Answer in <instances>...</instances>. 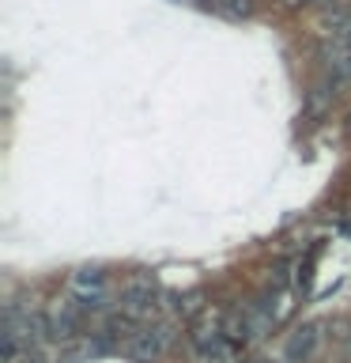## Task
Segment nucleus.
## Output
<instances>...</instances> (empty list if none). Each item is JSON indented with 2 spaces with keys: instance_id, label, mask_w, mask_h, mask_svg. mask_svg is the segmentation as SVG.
Wrapping results in <instances>:
<instances>
[{
  "instance_id": "1",
  "label": "nucleus",
  "mask_w": 351,
  "mask_h": 363,
  "mask_svg": "<svg viewBox=\"0 0 351 363\" xmlns=\"http://www.w3.org/2000/svg\"><path fill=\"white\" fill-rule=\"evenodd\" d=\"M166 348H170V329L166 325H144V329H136L132 340L125 345V356L136 359V363H159L166 356Z\"/></svg>"
},
{
  "instance_id": "2",
  "label": "nucleus",
  "mask_w": 351,
  "mask_h": 363,
  "mask_svg": "<svg viewBox=\"0 0 351 363\" xmlns=\"http://www.w3.org/2000/svg\"><path fill=\"white\" fill-rule=\"evenodd\" d=\"M87 314H91V311L76 299V295H72V299H61V306L50 314L53 337L64 340V345H68V340H79V333H84V325H87Z\"/></svg>"
},
{
  "instance_id": "3",
  "label": "nucleus",
  "mask_w": 351,
  "mask_h": 363,
  "mask_svg": "<svg viewBox=\"0 0 351 363\" xmlns=\"http://www.w3.org/2000/svg\"><path fill=\"white\" fill-rule=\"evenodd\" d=\"M159 306V288L151 277H136L129 280V288L121 291V311L132 314V318H151Z\"/></svg>"
},
{
  "instance_id": "4",
  "label": "nucleus",
  "mask_w": 351,
  "mask_h": 363,
  "mask_svg": "<svg viewBox=\"0 0 351 363\" xmlns=\"http://www.w3.org/2000/svg\"><path fill=\"white\" fill-rule=\"evenodd\" d=\"M72 295L91 314L102 311V306H106V272L102 269H79L72 277Z\"/></svg>"
},
{
  "instance_id": "5",
  "label": "nucleus",
  "mask_w": 351,
  "mask_h": 363,
  "mask_svg": "<svg viewBox=\"0 0 351 363\" xmlns=\"http://www.w3.org/2000/svg\"><path fill=\"white\" fill-rule=\"evenodd\" d=\"M317 340H321L317 325H302L299 333H294V337L287 340V363H306V359H313Z\"/></svg>"
},
{
  "instance_id": "6",
  "label": "nucleus",
  "mask_w": 351,
  "mask_h": 363,
  "mask_svg": "<svg viewBox=\"0 0 351 363\" xmlns=\"http://www.w3.org/2000/svg\"><path fill=\"white\" fill-rule=\"evenodd\" d=\"M212 8L219 11V16H226V19H246L249 11H253L249 0H212Z\"/></svg>"
},
{
  "instance_id": "7",
  "label": "nucleus",
  "mask_w": 351,
  "mask_h": 363,
  "mask_svg": "<svg viewBox=\"0 0 351 363\" xmlns=\"http://www.w3.org/2000/svg\"><path fill=\"white\" fill-rule=\"evenodd\" d=\"M178 311L181 314H197L200 311V295H185V299H178Z\"/></svg>"
},
{
  "instance_id": "8",
  "label": "nucleus",
  "mask_w": 351,
  "mask_h": 363,
  "mask_svg": "<svg viewBox=\"0 0 351 363\" xmlns=\"http://www.w3.org/2000/svg\"><path fill=\"white\" fill-rule=\"evenodd\" d=\"M19 363H45V359H42L34 348H27V352H23V359H19Z\"/></svg>"
},
{
  "instance_id": "9",
  "label": "nucleus",
  "mask_w": 351,
  "mask_h": 363,
  "mask_svg": "<svg viewBox=\"0 0 351 363\" xmlns=\"http://www.w3.org/2000/svg\"><path fill=\"white\" fill-rule=\"evenodd\" d=\"M347 363H351V345H347Z\"/></svg>"
},
{
  "instance_id": "10",
  "label": "nucleus",
  "mask_w": 351,
  "mask_h": 363,
  "mask_svg": "<svg viewBox=\"0 0 351 363\" xmlns=\"http://www.w3.org/2000/svg\"><path fill=\"white\" fill-rule=\"evenodd\" d=\"M257 363H268V359H257Z\"/></svg>"
}]
</instances>
